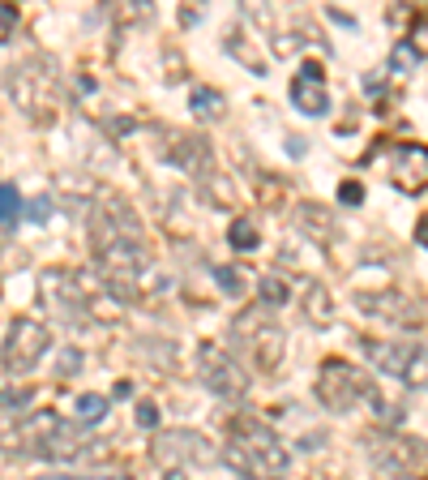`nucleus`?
Returning a JSON list of instances; mask_svg holds the SVG:
<instances>
[{
  "instance_id": "24",
  "label": "nucleus",
  "mask_w": 428,
  "mask_h": 480,
  "mask_svg": "<svg viewBox=\"0 0 428 480\" xmlns=\"http://www.w3.org/2000/svg\"><path fill=\"white\" fill-rule=\"evenodd\" d=\"M17 215H22V193H17V184H0V223L9 228V223H17Z\"/></svg>"
},
{
  "instance_id": "18",
  "label": "nucleus",
  "mask_w": 428,
  "mask_h": 480,
  "mask_svg": "<svg viewBox=\"0 0 428 480\" xmlns=\"http://www.w3.org/2000/svg\"><path fill=\"white\" fill-rule=\"evenodd\" d=\"M304 317L313 322V326H330V317H334V300H330L326 283H309L304 287Z\"/></svg>"
},
{
  "instance_id": "1",
  "label": "nucleus",
  "mask_w": 428,
  "mask_h": 480,
  "mask_svg": "<svg viewBox=\"0 0 428 480\" xmlns=\"http://www.w3.org/2000/svg\"><path fill=\"white\" fill-rule=\"evenodd\" d=\"M223 464L245 480H283L287 467H292V455L283 450V442L274 438V429L265 420L240 416V420H231V429H228Z\"/></svg>"
},
{
  "instance_id": "29",
  "label": "nucleus",
  "mask_w": 428,
  "mask_h": 480,
  "mask_svg": "<svg viewBox=\"0 0 428 480\" xmlns=\"http://www.w3.org/2000/svg\"><path fill=\"white\" fill-rule=\"evenodd\" d=\"M137 425H142V429H159V408H154V403H150V399H142V403H137Z\"/></svg>"
},
{
  "instance_id": "17",
  "label": "nucleus",
  "mask_w": 428,
  "mask_h": 480,
  "mask_svg": "<svg viewBox=\"0 0 428 480\" xmlns=\"http://www.w3.org/2000/svg\"><path fill=\"white\" fill-rule=\"evenodd\" d=\"M189 108H193V117L206 120V125H219V120L228 117V99H223L214 86H193V95H189Z\"/></svg>"
},
{
  "instance_id": "11",
  "label": "nucleus",
  "mask_w": 428,
  "mask_h": 480,
  "mask_svg": "<svg viewBox=\"0 0 428 480\" xmlns=\"http://www.w3.org/2000/svg\"><path fill=\"white\" fill-rule=\"evenodd\" d=\"M167 142H172V146H167V164L181 167L184 176H193V181H201V184L210 181L214 176V150L201 133H172Z\"/></svg>"
},
{
  "instance_id": "30",
  "label": "nucleus",
  "mask_w": 428,
  "mask_h": 480,
  "mask_svg": "<svg viewBox=\"0 0 428 480\" xmlns=\"http://www.w3.org/2000/svg\"><path fill=\"white\" fill-rule=\"evenodd\" d=\"M339 202H343V206H360V202H364V184L360 181H343V184H339Z\"/></svg>"
},
{
  "instance_id": "14",
  "label": "nucleus",
  "mask_w": 428,
  "mask_h": 480,
  "mask_svg": "<svg viewBox=\"0 0 428 480\" xmlns=\"http://www.w3.org/2000/svg\"><path fill=\"white\" fill-rule=\"evenodd\" d=\"M292 103H296L304 117H326L330 112V90H326V69L309 61L292 82Z\"/></svg>"
},
{
  "instance_id": "34",
  "label": "nucleus",
  "mask_w": 428,
  "mask_h": 480,
  "mask_svg": "<svg viewBox=\"0 0 428 480\" xmlns=\"http://www.w3.org/2000/svg\"><path fill=\"white\" fill-rule=\"evenodd\" d=\"M163 480H184V472H181V467H167Z\"/></svg>"
},
{
  "instance_id": "3",
  "label": "nucleus",
  "mask_w": 428,
  "mask_h": 480,
  "mask_svg": "<svg viewBox=\"0 0 428 480\" xmlns=\"http://www.w3.org/2000/svg\"><path fill=\"white\" fill-rule=\"evenodd\" d=\"M231 344H236V356H245L262 373H274L283 364V326L274 322V314L265 305L245 309L231 322Z\"/></svg>"
},
{
  "instance_id": "12",
  "label": "nucleus",
  "mask_w": 428,
  "mask_h": 480,
  "mask_svg": "<svg viewBox=\"0 0 428 480\" xmlns=\"http://www.w3.org/2000/svg\"><path fill=\"white\" fill-rule=\"evenodd\" d=\"M356 305H360L368 317H377V322H390V326H403V331H412V326H420L424 317H420V305H415L412 296H403V292H360L356 296Z\"/></svg>"
},
{
  "instance_id": "26",
  "label": "nucleus",
  "mask_w": 428,
  "mask_h": 480,
  "mask_svg": "<svg viewBox=\"0 0 428 480\" xmlns=\"http://www.w3.org/2000/svg\"><path fill=\"white\" fill-rule=\"evenodd\" d=\"M78 369H82V352L65 348V352H60V361H56V378H73Z\"/></svg>"
},
{
  "instance_id": "20",
  "label": "nucleus",
  "mask_w": 428,
  "mask_h": 480,
  "mask_svg": "<svg viewBox=\"0 0 428 480\" xmlns=\"http://www.w3.org/2000/svg\"><path fill=\"white\" fill-rule=\"evenodd\" d=\"M257 292H262L265 309H279V305H287V296H292V292H287V279H283V275H274V270L257 279Z\"/></svg>"
},
{
  "instance_id": "2",
  "label": "nucleus",
  "mask_w": 428,
  "mask_h": 480,
  "mask_svg": "<svg viewBox=\"0 0 428 480\" xmlns=\"http://www.w3.org/2000/svg\"><path fill=\"white\" fill-rule=\"evenodd\" d=\"M5 90H9V99L22 108V117L39 120V125H48L56 117V90H60V78H56V65L51 61H14V65L5 69Z\"/></svg>"
},
{
  "instance_id": "7",
  "label": "nucleus",
  "mask_w": 428,
  "mask_h": 480,
  "mask_svg": "<svg viewBox=\"0 0 428 480\" xmlns=\"http://www.w3.org/2000/svg\"><path fill=\"white\" fill-rule=\"evenodd\" d=\"M65 429V420L56 412H26V416H0V450L5 455H39L56 433Z\"/></svg>"
},
{
  "instance_id": "8",
  "label": "nucleus",
  "mask_w": 428,
  "mask_h": 480,
  "mask_svg": "<svg viewBox=\"0 0 428 480\" xmlns=\"http://www.w3.org/2000/svg\"><path fill=\"white\" fill-rule=\"evenodd\" d=\"M51 348V331L34 317H14V326L0 344V364L9 373H31L34 364L43 361V352Z\"/></svg>"
},
{
  "instance_id": "21",
  "label": "nucleus",
  "mask_w": 428,
  "mask_h": 480,
  "mask_svg": "<svg viewBox=\"0 0 428 480\" xmlns=\"http://www.w3.org/2000/svg\"><path fill=\"white\" fill-rule=\"evenodd\" d=\"M214 279H219V287H223V296H245L253 275L236 270V266H214Z\"/></svg>"
},
{
  "instance_id": "25",
  "label": "nucleus",
  "mask_w": 428,
  "mask_h": 480,
  "mask_svg": "<svg viewBox=\"0 0 428 480\" xmlns=\"http://www.w3.org/2000/svg\"><path fill=\"white\" fill-rule=\"evenodd\" d=\"M103 416H107V399L103 395H82L78 399V420H82V425H99Z\"/></svg>"
},
{
  "instance_id": "23",
  "label": "nucleus",
  "mask_w": 428,
  "mask_h": 480,
  "mask_svg": "<svg viewBox=\"0 0 428 480\" xmlns=\"http://www.w3.org/2000/svg\"><path fill=\"white\" fill-rule=\"evenodd\" d=\"M415 65H420V52H415L407 39H398L395 52H390V73H398V78H403V73H412Z\"/></svg>"
},
{
  "instance_id": "6",
  "label": "nucleus",
  "mask_w": 428,
  "mask_h": 480,
  "mask_svg": "<svg viewBox=\"0 0 428 480\" xmlns=\"http://www.w3.org/2000/svg\"><path fill=\"white\" fill-rule=\"evenodd\" d=\"M34 300H39V309L51 314L56 322H65V326H86L90 322V296H86V287L78 283V275H69L60 266H51L39 275L34 283Z\"/></svg>"
},
{
  "instance_id": "35",
  "label": "nucleus",
  "mask_w": 428,
  "mask_h": 480,
  "mask_svg": "<svg viewBox=\"0 0 428 480\" xmlns=\"http://www.w3.org/2000/svg\"><path fill=\"white\" fill-rule=\"evenodd\" d=\"M65 480H90V476H65ZM103 480H125V476H103Z\"/></svg>"
},
{
  "instance_id": "32",
  "label": "nucleus",
  "mask_w": 428,
  "mask_h": 480,
  "mask_svg": "<svg viewBox=\"0 0 428 480\" xmlns=\"http://www.w3.org/2000/svg\"><path fill=\"white\" fill-rule=\"evenodd\" d=\"M26 399H31V386H26V391H0V403H9V408L26 403Z\"/></svg>"
},
{
  "instance_id": "16",
  "label": "nucleus",
  "mask_w": 428,
  "mask_h": 480,
  "mask_svg": "<svg viewBox=\"0 0 428 480\" xmlns=\"http://www.w3.org/2000/svg\"><path fill=\"white\" fill-rule=\"evenodd\" d=\"M368 361L377 364L381 373H390V378H403V369L412 364L415 348L412 344H398V339H386V344H368Z\"/></svg>"
},
{
  "instance_id": "9",
  "label": "nucleus",
  "mask_w": 428,
  "mask_h": 480,
  "mask_svg": "<svg viewBox=\"0 0 428 480\" xmlns=\"http://www.w3.org/2000/svg\"><path fill=\"white\" fill-rule=\"evenodd\" d=\"M150 455L159 459L163 467H210L219 455H214L210 438L198 429H167L154 438Z\"/></svg>"
},
{
  "instance_id": "28",
  "label": "nucleus",
  "mask_w": 428,
  "mask_h": 480,
  "mask_svg": "<svg viewBox=\"0 0 428 480\" xmlns=\"http://www.w3.org/2000/svg\"><path fill=\"white\" fill-rule=\"evenodd\" d=\"M26 219H31V223H48V219H51V198H48V193H39V198L26 206Z\"/></svg>"
},
{
  "instance_id": "19",
  "label": "nucleus",
  "mask_w": 428,
  "mask_h": 480,
  "mask_svg": "<svg viewBox=\"0 0 428 480\" xmlns=\"http://www.w3.org/2000/svg\"><path fill=\"white\" fill-rule=\"evenodd\" d=\"M228 240H231V249H236V253H253V249H262V232H257V223H253L248 215L231 219Z\"/></svg>"
},
{
  "instance_id": "15",
  "label": "nucleus",
  "mask_w": 428,
  "mask_h": 480,
  "mask_svg": "<svg viewBox=\"0 0 428 480\" xmlns=\"http://www.w3.org/2000/svg\"><path fill=\"white\" fill-rule=\"evenodd\" d=\"M296 228L309 236V240H317V245H330V240L339 236V219H334V211H326L321 202H300Z\"/></svg>"
},
{
  "instance_id": "13",
  "label": "nucleus",
  "mask_w": 428,
  "mask_h": 480,
  "mask_svg": "<svg viewBox=\"0 0 428 480\" xmlns=\"http://www.w3.org/2000/svg\"><path fill=\"white\" fill-rule=\"evenodd\" d=\"M390 176L403 193H424L428 189V146L420 142H398L390 146Z\"/></svg>"
},
{
  "instance_id": "10",
  "label": "nucleus",
  "mask_w": 428,
  "mask_h": 480,
  "mask_svg": "<svg viewBox=\"0 0 428 480\" xmlns=\"http://www.w3.org/2000/svg\"><path fill=\"white\" fill-rule=\"evenodd\" d=\"M198 369H201L206 391L219 395V399H240L248 391L245 364L236 361L231 352H223L219 344H201V348H198Z\"/></svg>"
},
{
  "instance_id": "33",
  "label": "nucleus",
  "mask_w": 428,
  "mask_h": 480,
  "mask_svg": "<svg viewBox=\"0 0 428 480\" xmlns=\"http://www.w3.org/2000/svg\"><path fill=\"white\" fill-rule=\"evenodd\" d=\"M415 245L428 249V215H420V223H415Z\"/></svg>"
},
{
  "instance_id": "5",
  "label": "nucleus",
  "mask_w": 428,
  "mask_h": 480,
  "mask_svg": "<svg viewBox=\"0 0 428 480\" xmlns=\"http://www.w3.org/2000/svg\"><path fill=\"white\" fill-rule=\"evenodd\" d=\"M313 391H317V399H321V408H330V412H351L360 399H377L373 378L364 373L360 364L339 361V356H330V361L317 369Z\"/></svg>"
},
{
  "instance_id": "4",
  "label": "nucleus",
  "mask_w": 428,
  "mask_h": 480,
  "mask_svg": "<svg viewBox=\"0 0 428 480\" xmlns=\"http://www.w3.org/2000/svg\"><path fill=\"white\" fill-rule=\"evenodd\" d=\"M368 459L398 480H428V438L407 433H368L364 438Z\"/></svg>"
},
{
  "instance_id": "31",
  "label": "nucleus",
  "mask_w": 428,
  "mask_h": 480,
  "mask_svg": "<svg viewBox=\"0 0 428 480\" xmlns=\"http://www.w3.org/2000/svg\"><path fill=\"white\" fill-rule=\"evenodd\" d=\"M14 31H17V9L14 5H0V43H9Z\"/></svg>"
},
{
  "instance_id": "27",
  "label": "nucleus",
  "mask_w": 428,
  "mask_h": 480,
  "mask_svg": "<svg viewBox=\"0 0 428 480\" xmlns=\"http://www.w3.org/2000/svg\"><path fill=\"white\" fill-rule=\"evenodd\" d=\"M206 184H210V198L219 202V206H236V193H231V189H228V181H223L219 172H214V176H210V181H206Z\"/></svg>"
},
{
  "instance_id": "22",
  "label": "nucleus",
  "mask_w": 428,
  "mask_h": 480,
  "mask_svg": "<svg viewBox=\"0 0 428 480\" xmlns=\"http://www.w3.org/2000/svg\"><path fill=\"white\" fill-rule=\"evenodd\" d=\"M403 381H407L412 391H428V348H415L412 364L403 369Z\"/></svg>"
}]
</instances>
